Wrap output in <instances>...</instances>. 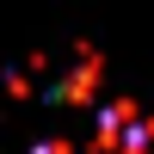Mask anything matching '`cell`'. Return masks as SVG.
Wrapping results in <instances>:
<instances>
[{
  "label": "cell",
  "instance_id": "obj_1",
  "mask_svg": "<svg viewBox=\"0 0 154 154\" xmlns=\"http://www.w3.org/2000/svg\"><path fill=\"white\" fill-rule=\"evenodd\" d=\"M31 154H74V148H68V142H37Z\"/></svg>",
  "mask_w": 154,
  "mask_h": 154
}]
</instances>
